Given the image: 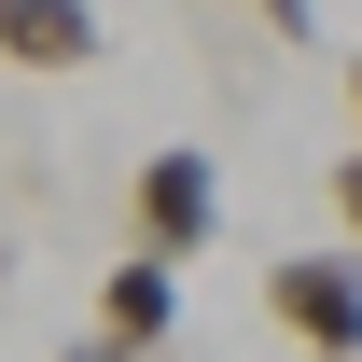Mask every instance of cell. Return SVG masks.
Returning a JSON list of instances; mask_svg holds the SVG:
<instances>
[{"instance_id":"1","label":"cell","mask_w":362,"mask_h":362,"mask_svg":"<svg viewBox=\"0 0 362 362\" xmlns=\"http://www.w3.org/2000/svg\"><path fill=\"white\" fill-rule=\"evenodd\" d=\"M126 223H139V251H153V265H195V251L223 237V168H209L195 139H153V153H139V181H126Z\"/></svg>"},{"instance_id":"2","label":"cell","mask_w":362,"mask_h":362,"mask_svg":"<svg viewBox=\"0 0 362 362\" xmlns=\"http://www.w3.org/2000/svg\"><path fill=\"white\" fill-rule=\"evenodd\" d=\"M265 320L307 362H362V251H279L265 265Z\"/></svg>"},{"instance_id":"3","label":"cell","mask_w":362,"mask_h":362,"mask_svg":"<svg viewBox=\"0 0 362 362\" xmlns=\"http://www.w3.org/2000/svg\"><path fill=\"white\" fill-rule=\"evenodd\" d=\"M168 334H181V265L126 251V265L98 279V349H112V362H153Z\"/></svg>"},{"instance_id":"4","label":"cell","mask_w":362,"mask_h":362,"mask_svg":"<svg viewBox=\"0 0 362 362\" xmlns=\"http://www.w3.org/2000/svg\"><path fill=\"white\" fill-rule=\"evenodd\" d=\"M0 56L14 70H98V0H0Z\"/></svg>"},{"instance_id":"5","label":"cell","mask_w":362,"mask_h":362,"mask_svg":"<svg viewBox=\"0 0 362 362\" xmlns=\"http://www.w3.org/2000/svg\"><path fill=\"white\" fill-rule=\"evenodd\" d=\"M334 223H349V251H362V153H334Z\"/></svg>"},{"instance_id":"6","label":"cell","mask_w":362,"mask_h":362,"mask_svg":"<svg viewBox=\"0 0 362 362\" xmlns=\"http://www.w3.org/2000/svg\"><path fill=\"white\" fill-rule=\"evenodd\" d=\"M265 28L279 42H320V0H265Z\"/></svg>"},{"instance_id":"7","label":"cell","mask_w":362,"mask_h":362,"mask_svg":"<svg viewBox=\"0 0 362 362\" xmlns=\"http://www.w3.org/2000/svg\"><path fill=\"white\" fill-rule=\"evenodd\" d=\"M56 362H112V349H98V334H84V349H56Z\"/></svg>"},{"instance_id":"8","label":"cell","mask_w":362,"mask_h":362,"mask_svg":"<svg viewBox=\"0 0 362 362\" xmlns=\"http://www.w3.org/2000/svg\"><path fill=\"white\" fill-rule=\"evenodd\" d=\"M349 112H362V42H349Z\"/></svg>"}]
</instances>
